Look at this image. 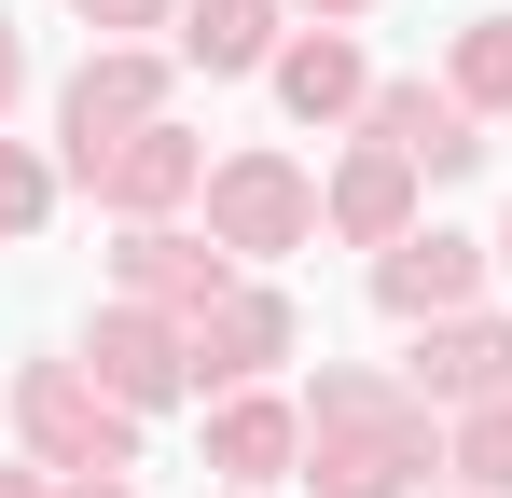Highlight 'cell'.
<instances>
[{
    "label": "cell",
    "instance_id": "cell-1",
    "mask_svg": "<svg viewBox=\"0 0 512 498\" xmlns=\"http://www.w3.org/2000/svg\"><path fill=\"white\" fill-rule=\"evenodd\" d=\"M429 457L443 443H429V402L402 374H360V360L319 374V402H305V485L319 498H416Z\"/></svg>",
    "mask_w": 512,
    "mask_h": 498
},
{
    "label": "cell",
    "instance_id": "cell-2",
    "mask_svg": "<svg viewBox=\"0 0 512 498\" xmlns=\"http://www.w3.org/2000/svg\"><path fill=\"white\" fill-rule=\"evenodd\" d=\"M14 429H28L42 471H125L139 457V402H111L84 360H28L14 374Z\"/></svg>",
    "mask_w": 512,
    "mask_h": 498
},
{
    "label": "cell",
    "instance_id": "cell-3",
    "mask_svg": "<svg viewBox=\"0 0 512 498\" xmlns=\"http://www.w3.org/2000/svg\"><path fill=\"white\" fill-rule=\"evenodd\" d=\"M208 236L236 249V263H277V249L319 236V180L291 153H222L208 166Z\"/></svg>",
    "mask_w": 512,
    "mask_h": 498
},
{
    "label": "cell",
    "instance_id": "cell-4",
    "mask_svg": "<svg viewBox=\"0 0 512 498\" xmlns=\"http://www.w3.org/2000/svg\"><path fill=\"white\" fill-rule=\"evenodd\" d=\"M70 180H84L97 208H125V222H167L180 194L208 180V153L180 139L167 111H153V125H125V139H97V153H70Z\"/></svg>",
    "mask_w": 512,
    "mask_h": 498
},
{
    "label": "cell",
    "instance_id": "cell-5",
    "mask_svg": "<svg viewBox=\"0 0 512 498\" xmlns=\"http://www.w3.org/2000/svg\"><path fill=\"white\" fill-rule=\"evenodd\" d=\"M84 374L111 388V402H180L194 388V319H167V305H111V319L84 332Z\"/></svg>",
    "mask_w": 512,
    "mask_h": 498
},
{
    "label": "cell",
    "instance_id": "cell-6",
    "mask_svg": "<svg viewBox=\"0 0 512 498\" xmlns=\"http://www.w3.org/2000/svg\"><path fill=\"white\" fill-rule=\"evenodd\" d=\"M111 277H125V305H167V319H208V305L236 291V249H222V236H180V222H139V236L111 249Z\"/></svg>",
    "mask_w": 512,
    "mask_h": 498
},
{
    "label": "cell",
    "instance_id": "cell-7",
    "mask_svg": "<svg viewBox=\"0 0 512 498\" xmlns=\"http://www.w3.org/2000/svg\"><path fill=\"white\" fill-rule=\"evenodd\" d=\"M388 153L416 166V180H457V166H485V139H471V97L457 83H374V111H360Z\"/></svg>",
    "mask_w": 512,
    "mask_h": 498
},
{
    "label": "cell",
    "instance_id": "cell-8",
    "mask_svg": "<svg viewBox=\"0 0 512 498\" xmlns=\"http://www.w3.org/2000/svg\"><path fill=\"white\" fill-rule=\"evenodd\" d=\"M291 346H305V319H291L277 291H222V305L194 319V388H263Z\"/></svg>",
    "mask_w": 512,
    "mask_h": 498
},
{
    "label": "cell",
    "instance_id": "cell-9",
    "mask_svg": "<svg viewBox=\"0 0 512 498\" xmlns=\"http://www.w3.org/2000/svg\"><path fill=\"white\" fill-rule=\"evenodd\" d=\"M416 402H512V319H429V346H416V374H402Z\"/></svg>",
    "mask_w": 512,
    "mask_h": 498
},
{
    "label": "cell",
    "instance_id": "cell-10",
    "mask_svg": "<svg viewBox=\"0 0 512 498\" xmlns=\"http://www.w3.org/2000/svg\"><path fill=\"white\" fill-rule=\"evenodd\" d=\"M471 277H485L471 236H402V249H374V305H388V319H471Z\"/></svg>",
    "mask_w": 512,
    "mask_h": 498
},
{
    "label": "cell",
    "instance_id": "cell-11",
    "mask_svg": "<svg viewBox=\"0 0 512 498\" xmlns=\"http://www.w3.org/2000/svg\"><path fill=\"white\" fill-rule=\"evenodd\" d=\"M319 208H333V236H360V249H402V236H416V166L388 153V139H360V153L333 166V194H319Z\"/></svg>",
    "mask_w": 512,
    "mask_h": 498
},
{
    "label": "cell",
    "instance_id": "cell-12",
    "mask_svg": "<svg viewBox=\"0 0 512 498\" xmlns=\"http://www.w3.org/2000/svg\"><path fill=\"white\" fill-rule=\"evenodd\" d=\"M291 457H305V415L263 402V388H222V415H208V471H222V485H277Z\"/></svg>",
    "mask_w": 512,
    "mask_h": 498
},
{
    "label": "cell",
    "instance_id": "cell-13",
    "mask_svg": "<svg viewBox=\"0 0 512 498\" xmlns=\"http://www.w3.org/2000/svg\"><path fill=\"white\" fill-rule=\"evenodd\" d=\"M153 97H167V70H153V56H84V70H70V97H56V111H70V153L125 139V125H153Z\"/></svg>",
    "mask_w": 512,
    "mask_h": 498
},
{
    "label": "cell",
    "instance_id": "cell-14",
    "mask_svg": "<svg viewBox=\"0 0 512 498\" xmlns=\"http://www.w3.org/2000/svg\"><path fill=\"white\" fill-rule=\"evenodd\" d=\"M277 97H291L305 125H333V111H374V70H360L346 28H319V42H277Z\"/></svg>",
    "mask_w": 512,
    "mask_h": 498
},
{
    "label": "cell",
    "instance_id": "cell-15",
    "mask_svg": "<svg viewBox=\"0 0 512 498\" xmlns=\"http://www.w3.org/2000/svg\"><path fill=\"white\" fill-rule=\"evenodd\" d=\"M180 56L194 70H277V0H194L180 14Z\"/></svg>",
    "mask_w": 512,
    "mask_h": 498
},
{
    "label": "cell",
    "instance_id": "cell-16",
    "mask_svg": "<svg viewBox=\"0 0 512 498\" xmlns=\"http://www.w3.org/2000/svg\"><path fill=\"white\" fill-rule=\"evenodd\" d=\"M457 97H471V111H512V14H471V28H457Z\"/></svg>",
    "mask_w": 512,
    "mask_h": 498
},
{
    "label": "cell",
    "instance_id": "cell-17",
    "mask_svg": "<svg viewBox=\"0 0 512 498\" xmlns=\"http://www.w3.org/2000/svg\"><path fill=\"white\" fill-rule=\"evenodd\" d=\"M443 457H457V471H471L485 498H512V402H471V415H457V443H443Z\"/></svg>",
    "mask_w": 512,
    "mask_h": 498
},
{
    "label": "cell",
    "instance_id": "cell-18",
    "mask_svg": "<svg viewBox=\"0 0 512 498\" xmlns=\"http://www.w3.org/2000/svg\"><path fill=\"white\" fill-rule=\"evenodd\" d=\"M42 208H56V166L0 139V236H42Z\"/></svg>",
    "mask_w": 512,
    "mask_h": 498
},
{
    "label": "cell",
    "instance_id": "cell-19",
    "mask_svg": "<svg viewBox=\"0 0 512 498\" xmlns=\"http://www.w3.org/2000/svg\"><path fill=\"white\" fill-rule=\"evenodd\" d=\"M84 28H167V0H70Z\"/></svg>",
    "mask_w": 512,
    "mask_h": 498
},
{
    "label": "cell",
    "instance_id": "cell-20",
    "mask_svg": "<svg viewBox=\"0 0 512 498\" xmlns=\"http://www.w3.org/2000/svg\"><path fill=\"white\" fill-rule=\"evenodd\" d=\"M14 97H28V42L0 28V111H14Z\"/></svg>",
    "mask_w": 512,
    "mask_h": 498
},
{
    "label": "cell",
    "instance_id": "cell-21",
    "mask_svg": "<svg viewBox=\"0 0 512 498\" xmlns=\"http://www.w3.org/2000/svg\"><path fill=\"white\" fill-rule=\"evenodd\" d=\"M56 498H139V485H125V471H70Z\"/></svg>",
    "mask_w": 512,
    "mask_h": 498
},
{
    "label": "cell",
    "instance_id": "cell-22",
    "mask_svg": "<svg viewBox=\"0 0 512 498\" xmlns=\"http://www.w3.org/2000/svg\"><path fill=\"white\" fill-rule=\"evenodd\" d=\"M0 498H42V471H0Z\"/></svg>",
    "mask_w": 512,
    "mask_h": 498
},
{
    "label": "cell",
    "instance_id": "cell-23",
    "mask_svg": "<svg viewBox=\"0 0 512 498\" xmlns=\"http://www.w3.org/2000/svg\"><path fill=\"white\" fill-rule=\"evenodd\" d=\"M305 14H360V0H305Z\"/></svg>",
    "mask_w": 512,
    "mask_h": 498
},
{
    "label": "cell",
    "instance_id": "cell-24",
    "mask_svg": "<svg viewBox=\"0 0 512 498\" xmlns=\"http://www.w3.org/2000/svg\"><path fill=\"white\" fill-rule=\"evenodd\" d=\"M499 263H512V222H499Z\"/></svg>",
    "mask_w": 512,
    "mask_h": 498
},
{
    "label": "cell",
    "instance_id": "cell-25",
    "mask_svg": "<svg viewBox=\"0 0 512 498\" xmlns=\"http://www.w3.org/2000/svg\"><path fill=\"white\" fill-rule=\"evenodd\" d=\"M236 498H263V485H236Z\"/></svg>",
    "mask_w": 512,
    "mask_h": 498
},
{
    "label": "cell",
    "instance_id": "cell-26",
    "mask_svg": "<svg viewBox=\"0 0 512 498\" xmlns=\"http://www.w3.org/2000/svg\"><path fill=\"white\" fill-rule=\"evenodd\" d=\"M471 498H485V485H471Z\"/></svg>",
    "mask_w": 512,
    "mask_h": 498
}]
</instances>
